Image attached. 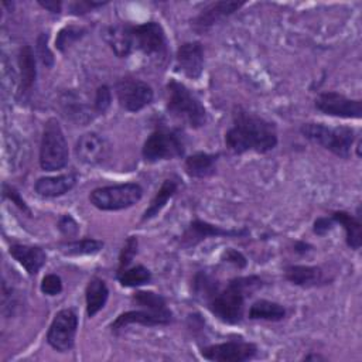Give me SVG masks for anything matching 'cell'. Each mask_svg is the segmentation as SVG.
Here are the masks:
<instances>
[{
    "label": "cell",
    "instance_id": "obj_1",
    "mask_svg": "<svg viewBox=\"0 0 362 362\" xmlns=\"http://www.w3.org/2000/svg\"><path fill=\"white\" fill-rule=\"evenodd\" d=\"M226 147L242 154L246 151L267 153L277 144V133L273 123L266 119L238 109L233 113L232 127L225 134Z\"/></svg>",
    "mask_w": 362,
    "mask_h": 362
},
{
    "label": "cell",
    "instance_id": "obj_2",
    "mask_svg": "<svg viewBox=\"0 0 362 362\" xmlns=\"http://www.w3.org/2000/svg\"><path fill=\"white\" fill-rule=\"evenodd\" d=\"M262 286L257 276L235 277L229 280L228 286L208 301L209 311L223 322L236 324L243 317L245 298Z\"/></svg>",
    "mask_w": 362,
    "mask_h": 362
},
{
    "label": "cell",
    "instance_id": "obj_3",
    "mask_svg": "<svg viewBox=\"0 0 362 362\" xmlns=\"http://www.w3.org/2000/svg\"><path fill=\"white\" fill-rule=\"evenodd\" d=\"M167 109L174 117L182 120L194 129H198L206 123L205 107L181 82L170 81L167 83Z\"/></svg>",
    "mask_w": 362,
    "mask_h": 362
},
{
    "label": "cell",
    "instance_id": "obj_4",
    "mask_svg": "<svg viewBox=\"0 0 362 362\" xmlns=\"http://www.w3.org/2000/svg\"><path fill=\"white\" fill-rule=\"evenodd\" d=\"M301 134L313 143L322 146L334 154L348 158L351 147L355 139V133L351 127L337 126L329 127L322 123H304L300 129Z\"/></svg>",
    "mask_w": 362,
    "mask_h": 362
},
{
    "label": "cell",
    "instance_id": "obj_5",
    "mask_svg": "<svg viewBox=\"0 0 362 362\" xmlns=\"http://www.w3.org/2000/svg\"><path fill=\"white\" fill-rule=\"evenodd\" d=\"M68 163V143L57 119H49L42 132L40 165L45 171L61 170Z\"/></svg>",
    "mask_w": 362,
    "mask_h": 362
},
{
    "label": "cell",
    "instance_id": "obj_6",
    "mask_svg": "<svg viewBox=\"0 0 362 362\" xmlns=\"http://www.w3.org/2000/svg\"><path fill=\"white\" fill-rule=\"evenodd\" d=\"M143 189L136 182L107 185L96 188L90 192L89 201L102 211H119L129 208L140 201Z\"/></svg>",
    "mask_w": 362,
    "mask_h": 362
},
{
    "label": "cell",
    "instance_id": "obj_7",
    "mask_svg": "<svg viewBox=\"0 0 362 362\" xmlns=\"http://www.w3.org/2000/svg\"><path fill=\"white\" fill-rule=\"evenodd\" d=\"M184 150V141L178 130L157 129L144 141L141 153L146 161L156 163L160 160L181 157Z\"/></svg>",
    "mask_w": 362,
    "mask_h": 362
},
{
    "label": "cell",
    "instance_id": "obj_8",
    "mask_svg": "<svg viewBox=\"0 0 362 362\" xmlns=\"http://www.w3.org/2000/svg\"><path fill=\"white\" fill-rule=\"evenodd\" d=\"M76 328L78 317L75 311L71 308H64L55 314L47 334V341L54 349L66 352L74 346Z\"/></svg>",
    "mask_w": 362,
    "mask_h": 362
},
{
    "label": "cell",
    "instance_id": "obj_9",
    "mask_svg": "<svg viewBox=\"0 0 362 362\" xmlns=\"http://www.w3.org/2000/svg\"><path fill=\"white\" fill-rule=\"evenodd\" d=\"M117 100L129 112H139L153 100V89L146 82L136 78H122L116 85Z\"/></svg>",
    "mask_w": 362,
    "mask_h": 362
},
{
    "label": "cell",
    "instance_id": "obj_10",
    "mask_svg": "<svg viewBox=\"0 0 362 362\" xmlns=\"http://www.w3.org/2000/svg\"><path fill=\"white\" fill-rule=\"evenodd\" d=\"M133 45L146 55H164L167 42L163 27L156 21H147L132 27Z\"/></svg>",
    "mask_w": 362,
    "mask_h": 362
},
{
    "label": "cell",
    "instance_id": "obj_11",
    "mask_svg": "<svg viewBox=\"0 0 362 362\" xmlns=\"http://www.w3.org/2000/svg\"><path fill=\"white\" fill-rule=\"evenodd\" d=\"M202 356L215 362H243L256 356L257 346L253 342L228 341L202 348Z\"/></svg>",
    "mask_w": 362,
    "mask_h": 362
},
{
    "label": "cell",
    "instance_id": "obj_12",
    "mask_svg": "<svg viewBox=\"0 0 362 362\" xmlns=\"http://www.w3.org/2000/svg\"><path fill=\"white\" fill-rule=\"evenodd\" d=\"M315 107L329 116L345 119H359L362 116V103L359 99H349L338 92H324L315 99Z\"/></svg>",
    "mask_w": 362,
    "mask_h": 362
},
{
    "label": "cell",
    "instance_id": "obj_13",
    "mask_svg": "<svg viewBox=\"0 0 362 362\" xmlns=\"http://www.w3.org/2000/svg\"><path fill=\"white\" fill-rule=\"evenodd\" d=\"M173 321V313L167 310H137V311H127L120 314L110 325L113 332H117L119 329L124 328L129 324H141V325H167Z\"/></svg>",
    "mask_w": 362,
    "mask_h": 362
},
{
    "label": "cell",
    "instance_id": "obj_14",
    "mask_svg": "<svg viewBox=\"0 0 362 362\" xmlns=\"http://www.w3.org/2000/svg\"><path fill=\"white\" fill-rule=\"evenodd\" d=\"M246 229H223L221 226L211 225L204 221H194L188 226V229L181 236V245L184 247H191L198 245L201 240L206 239L208 236H243L246 235Z\"/></svg>",
    "mask_w": 362,
    "mask_h": 362
},
{
    "label": "cell",
    "instance_id": "obj_15",
    "mask_svg": "<svg viewBox=\"0 0 362 362\" xmlns=\"http://www.w3.org/2000/svg\"><path fill=\"white\" fill-rule=\"evenodd\" d=\"M177 66L191 79L201 76L204 69V48L201 42H184L177 51Z\"/></svg>",
    "mask_w": 362,
    "mask_h": 362
},
{
    "label": "cell",
    "instance_id": "obj_16",
    "mask_svg": "<svg viewBox=\"0 0 362 362\" xmlns=\"http://www.w3.org/2000/svg\"><path fill=\"white\" fill-rule=\"evenodd\" d=\"M75 154L79 161L95 165L105 160L107 154V144L99 134L85 133L76 141Z\"/></svg>",
    "mask_w": 362,
    "mask_h": 362
},
{
    "label": "cell",
    "instance_id": "obj_17",
    "mask_svg": "<svg viewBox=\"0 0 362 362\" xmlns=\"http://www.w3.org/2000/svg\"><path fill=\"white\" fill-rule=\"evenodd\" d=\"M243 3L238 1H214L201 10V13L194 20V28L197 31H206L214 24L221 21L222 18L230 16L238 8H240Z\"/></svg>",
    "mask_w": 362,
    "mask_h": 362
},
{
    "label": "cell",
    "instance_id": "obj_18",
    "mask_svg": "<svg viewBox=\"0 0 362 362\" xmlns=\"http://www.w3.org/2000/svg\"><path fill=\"white\" fill-rule=\"evenodd\" d=\"M10 255L27 270L30 276L38 273V270L44 266L47 256L44 250L38 246H27V245H11Z\"/></svg>",
    "mask_w": 362,
    "mask_h": 362
},
{
    "label": "cell",
    "instance_id": "obj_19",
    "mask_svg": "<svg viewBox=\"0 0 362 362\" xmlns=\"http://www.w3.org/2000/svg\"><path fill=\"white\" fill-rule=\"evenodd\" d=\"M75 182H76V180H75L74 174H62V175H57V177H42L35 181L34 189L41 197L54 198V197H61V195L66 194L75 185Z\"/></svg>",
    "mask_w": 362,
    "mask_h": 362
},
{
    "label": "cell",
    "instance_id": "obj_20",
    "mask_svg": "<svg viewBox=\"0 0 362 362\" xmlns=\"http://www.w3.org/2000/svg\"><path fill=\"white\" fill-rule=\"evenodd\" d=\"M18 68H20V95L24 96L30 93L37 76L35 58L30 45L21 47L18 52Z\"/></svg>",
    "mask_w": 362,
    "mask_h": 362
},
{
    "label": "cell",
    "instance_id": "obj_21",
    "mask_svg": "<svg viewBox=\"0 0 362 362\" xmlns=\"http://www.w3.org/2000/svg\"><path fill=\"white\" fill-rule=\"evenodd\" d=\"M106 41L119 58L127 57L133 47L132 27L130 25L109 27L106 31Z\"/></svg>",
    "mask_w": 362,
    "mask_h": 362
},
{
    "label": "cell",
    "instance_id": "obj_22",
    "mask_svg": "<svg viewBox=\"0 0 362 362\" xmlns=\"http://www.w3.org/2000/svg\"><path fill=\"white\" fill-rule=\"evenodd\" d=\"M284 276L288 281L301 287H311L321 281L322 272L315 266H304V264H291L286 267Z\"/></svg>",
    "mask_w": 362,
    "mask_h": 362
},
{
    "label": "cell",
    "instance_id": "obj_23",
    "mask_svg": "<svg viewBox=\"0 0 362 362\" xmlns=\"http://www.w3.org/2000/svg\"><path fill=\"white\" fill-rule=\"evenodd\" d=\"M86 297V313L89 317L98 314L106 304L109 297V290L102 279H92L85 291Z\"/></svg>",
    "mask_w": 362,
    "mask_h": 362
},
{
    "label": "cell",
    "instance_id": "obj_24",
    "mask_svg": "<svg viewBox=\"0 0 362 362\" xmlns=\"http://www.w3.org/2000/svg\"><path fill=\"white\" fill-rule=\"evenodd\" d=\"M218 156L208 153H195L185 160V171L189 177L205 178L215 173Z\"/></svg>",
    "mask_w": 362,
    "mask_h": 362
},
{
    "label": "cell",
    "instance_id": "obj_25",
    "mask_svg": "<svg viewBox=\"0 0 362 362\" xmlns=\"http://www.w3.org/2000/svg\"><path fill=\"white\" fill-rule=\"evenodd\" d=\"M334 222L341 223L346 233V243L351 249H359L362 243V232H361V222L354 215L345 211H337L331 216Z\"/></svg>",
    "mask_w": 362,
    "mask_h": 362
},
{
    "label": "cell",
    "instance_id": "obj_26",
    "mask_svg": "<svg viewBox=\"0 0 362 362\" xmlns=\"http://www.w3.org/2000/svg\"><path fill=\"white\" fill-rule=\"evenodd\" d=\"M286 317V310L281 304L269 301V300H257L249 308L250 320H266V321H280Z\"/></svg>",
    "mask_w": 362,
    "mask_h": 362
},
{
    "label": "cell",
    "instance_id": "obj_27",
    "mask_svg": "<svg viewBox=\"0 0 362 362\" xmlns=\"http://www.w3.org/2000/svg\"><path fill=\"white\" fill-rule=\"evenodd\" d=\"M177 187H178L177 181L170 180V178L164 180L160 189L157 191V194L151 199L148 208L144 211V214L141 216V221H147V219L154 218L163 209V206L167 204V201L177 192Z\"/></svg>",
    "mask_w": 362,
    "mask_h": 362
},
{
    "label": "cell",
    "instance_id": "obj_28",
    "mask_svg": "<svg viewBox=\"0 0 362 362\" xmlns=\"http://www.w3.org/2000/svg\"><path fill=\"white\" fill-rule=\"evenodd\" d=\"M103 247V242L98 239H81L74 242H66L61 246V252L68 256H82L98 253Z\"/></svg>",
    "mask_w": 362,
    "mask_h": 362
},
{
    "label": "cell",
    "instance_id": "obj_29",
    "mask_svg": "<svg viewBox=\"0 0 362 362\" xmlns=\"http://www.w3.org/2000/svg\"><path fill=\"white\" fill-rule=\"evenodd\" d=\"M117 280L124 287H136L146 284L151 280V273L144 266L139 264L130 269H124L117 273Z\"/></svg>",
    "mask_w": 362,
    "mask_h": 362
},
{
    "label": "cell",
    "instance_id": "obj_30",
    "mask_svg": "<svg viewBox=\"0 0 362 362\" xmlns=\"http://www.w3.org/2000/svg\"><path fill=\"white\" fill-rule=\"evenodd\" d=\"M218 281L205 272H199L194 279V293L197 297L206 300V303L218 293Z\"/></svg>",
    "mask_w": 362,
    "mask_h": 362
},
{
    "label": "cell",
    "instance_id": "obj_31",
    "mask_svg": "<svg viewBox=\"0 0 362 362\" xmlns=\"http://www.w3.org/2000/svg\"><path fill=\"white\" fill-rule=\"evenodd\" d=\"M136 304H139L143 308H148V310H167V304L163 296L153 293V291H137L133 294L132 298Z\"/></svg>",
    "mask_w": 362,
    "mask_h": 362
},
{
    "label": "cell",
    "instance_id": "obj_32",
    "mask_svg": "<svg viewBox=\"0 0 362 362\" xmlns=\"http://www.w3.org/2000/svg\"><path fill=\"white\" fill-rule=\"evenodd\" d=\"M83 33H85L83 28L74 27V25H69V27L62 28V30L58 33V37H57V41H55L57 48H58L61 52H64L74 41L79 40V38L83 35Z\"/></svg>",
    "mask_w": 362,
    "mask_h": 362
},
{
    "label": "cell",
    "instance_id": "obj_33",
    "mask_svg": "<svg viewBox=\"0 0 362 362\" xmlns=\"http://www.w3.org/2000/svg\"><path fill=\"white\" fill-rule=\"evenodd\" d=\"M136 252H137V239L134 236H130L126 240V243H124V246H123V249L120 252V256H119V272L124 270L130 264V262H132L133 256L136 255Z\"/></svg>",
    "mask_w": 362,
    "mask_h": 362
},
{
    "label": "cell",
    "instance_id": "obj_34",
    "mask_svg": "<svg viewBox=\"0 0 362 362\" xmlns=\"http://www.w3.org/2000/svg\"><path fill=\"white\" fill-rule=\"evenodd\" d=\"M41 291L47 296H57L62 291V280L57 274H47L41 281Z\"/></svg>",
    "mask_w": 362,
    "mask_h": 362
},
{
    "label": "cell",
    "instance_id": "obj_35",
    "mask_svg": "<svg viewBox=\"0 0 362 362\" xmlns=\"http://www.w3.org/2000/svg\"><path fill=\"white\" fill-rule=\"evenodd\" d=\"M110 102H112V95H110V90L106 85H102L96 89V95H95V102H93V106H95V110L99 112V113H105L106 109L110 106Z\"/></svg>",
    "mask_w": 362,
    "mask_h": 362
},
{
    "label": "cell",
    "instance_id": "obj_36",
    "mask_svg": "<svg viewBox=\"0 0 362 362\" xmlns=\"http://www.w3.org/2000/svg\"><path fill=\"white\" fill-rule=\"evenodd\" d=\"M47 41H48V35L47 34H41L38 37V41H37V51H38V57H40L41 62L45 66H52L54 57H52V52L48 48Z\"/></svg>",
    "mask_w": 362,
    "mask_h": 362
},
{
    "label": "cell",
    "instance_id": "obj_37",
    "mask_svg": "<svg viewBox=\"0 0 362 362\" xmlns=\"http://www.w3.org/2000/svg\"><path fill=\"white\" fill-rule=\"evenodd\" d=\"M58 229L68 238H74L78 233V223L71 215H62L58 221Z\"/></svg>",
    "mask_w": 362,
    "mask_h": 362
},
{
    "label": "cell",
    "instance_id": "obj_38",
    "mask_svg": "<svg viewBox=\"0 0 362 362\" xmlns=\"http://www.w3.org/2000/svg\"><path fill=\"white\" fill-rule=\"evenodd\" d=\"M3 197L4 198H8L10 201H13L21 211H24L25 214H31L30 212V209H28V206H27V204H25V201L20 197V194L13 188V187H10V185H7V184H3Z\"/></svg>",
    "mask_w": 362,
    "mask_h": 362
},
{
    "label": "cell",
    "instance_id": "obj_39",
    "mask_svg": "<svg viewBox=\"0 0 362 362\" xmlns=\"http://www.w3.org/2000/svg\"><path fill=\"white\" fill-rule=\"evenodd\" d=\"M222 259H223L225 262H229V263L235 264V266L239 267V269H243V267L246 266V257H245L240 252H238V250H235V249H228V250H225V252L222 253Z\"/></svg>",
    "mask_w": 362,
    "mask_h": 362
},
{
    "label": "cell",
    "instance_id": "obj_40",
    "mask_svg": "<svg viewBox=\"0 0 362 362\" xmlns=\"http://www.w3.org/2000/svg\"><path fill=\"white\" fill-rule=\"evenodd\" d=\"M334 219L332 218H328V216H324V218H318L315 219L314 222V232L317 235H325L328 230L332 229V225H334Z\"/></svg>",
    "mask_w": 362,
    "mask_h": 362
},
{
    "label": "cell",
    "instance_id": "obj_41",
    "mask_svg": "<svg viewBox=\"0 0 362 362\" xmlns=\"http://www.w3.org/2000/svg\"><path fill=\"white\" fill-rule=\"evenodd\" d=\"M105 3L102 1H76L74 4H71V10L74 14H82V13H86L89 10H92L93 7H99V6H103Z\"/></svg>",
    "mask_w": 362,
    "mask_h": 362
},
{
    "label": "cell",
    "instance_id": "obj_42",
    "mask_svg": "<svg viewBox=\"0 0 362 362\" xmlns=\"http://www.w3.org/2000/svg\"><path fill=\"white\" fill-rule=\"evenodd\" d=\"M38 4L40 6H42L44 8H47L48 11H51V13H59L61 11V6H62V3L61 1H42V0H40L38 1Z\"/></svg>",
    "mask_w": 362,
    "mask_h": 362
},
{
    "label": "cell",
    "instance_id": "obj_43",
    "mask_svg": "<svg viewBox=\"0 0 362 362\" xmlns=\"http://www.w3.org/2000/svg\"><path fill=\"white\" fill-rule=\"evenodd\" d=\"M310 245L308 243H304V242H297L296 243V252H298V253H305V252H308L310 250Z\"/></svg>",
    "mask_w": 362,
    "mask_h": 362
},
{
    "label": "cell",
    "instance_id": "obj_44",
    "mask_svg": "<svg viewBox=\"0 0 362 362\" xmlns=\"http://www.w3.org/2000/svg\"><path fill=\"white\" fill-rule=\"evenodd\" d=\"M304 359L310 361V359H324V358L320 355H307V356H304Z\"/></svg>",
    "mask_w": 362,
    "mask_h": 362
}]
</instances>
